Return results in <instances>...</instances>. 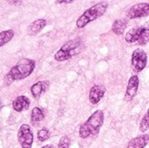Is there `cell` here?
<instances>
[{
    "mask_svg": "<svg viewBox=\"0 0 149 148\" xmlns=\"http://www.w3.org/2000/svg\"><path fill=\"white\" fill-rule=\"evenodd\" d=\"M104 123V113L101 110L95 111L88 120L84 122L79 130V135L81 139H87L90 136H95L99 133Z\"/></svg>",
    "mask_w": 149,
    "mask_h": 148,
    "instance_id": "cell-1",
    "label": "cell"
},
{
    "mask_svg": "<svg viewBox=\"0 0 149 148\" xmlns=\"http://www.w3.org/2000/svg\"><path fill=\"white\" fill-rule=\"evenodd\" d=\"M35 65L36 63L34 60L31 58H22L10 68L6 79L10 82L24 79L32 73Z\"/></svg>",
    "mask_w": 149,
    "mask_h": 148,
    "instance_id": "cell-2",
    "label": "cell"
},
{
    "mask_svg": "<svg viewBox=\"0 0 149 148\" xmlns=\"http://www.w3.org/2000/svg\"><path fill=\"white\" fill-rule=\"evenodd\" d=\"M108 7L107 2H100L87 9L76 21V25L78 28L82 29L89 23L96 20L105 14Z\"/></svg>",
    "mask_w": 149,
    "mask_h": 148,
    "instance_id": "cell-3",
    "label": "cell"
},
{
    "mask_svg": "<svg viewBox=\"0 0 149 148\" xmlns=\"http://www.w3.org/2000/svg\"><path fill=\"white\" fill-rule=\"evenodd\" d=\"M125 40L129 44L137 42L140 45L147 44L149 42V21L130 29L126 34Z\"/></svg>",
    "mask_w": 149,
    "mask_h": 148,
    "instance_id": "cell-4",
    "label": "cell"
},
{
    "mask_svg": "<svg viewBox=\"0 0 149 148\" xmlns=\"http://www.w3.org/2000/svg\"><path fill=\"white\" fill-rule=\"evenodd\" d=\"M82 45L80 38H74L65 43L61 48L55 53L54 58L58 62H62L72 58L77 55L79 51V48Z\"/></svg>",
    "mask_w": 149,
    "mask_h": 148,
    "instance_id": "cell-5",
    "label": "cell"
},
{
    "mask_svg": "<svg viewBox=\"0 0 149 148\" xmlns=\"http://www.w3.org/2000/svg\"><path fill=\"white\" fill-rule=\"evenodd\" d=\"M147 63H148V55L146 51L141 48L135 49L133 51L131 57V65L133 70L135 72H141L147 66Z\"/></svg>",
    "mask_w": 149,
    "mask_h": 148,
    "instance_id": "cell-6",
    "label": "cell"
},
{
    "mask_svg": "<svg viewBox=\"0 0 149 148\" xmlns=\"http://www.w3.org/2000/svg\"><path fill=\"white\" fill-rule=\"evenodd\" d=\"M33 133L31 128L27 124H23L17 132V140L21 148H31L33 144Z\"/></svg>",
    "mask_w": 149,
    "mask_h": 148,
    "instance_id": "cell-7",
    "label": "cell"
},
{
    "mask_svg": "<svg viewBox=\"0 0 149 148\" xmlns=\"http://www.w3.org/2000/svg\"><path fill=\"white\" fill-rule=\"evenodd\" d=\"M149 17L148 3H139L133 5L127 11L128 19L141 18Z\"/></svg>",
    "mask_w": 149,
    "mask_h": 148,
    "instance_id": "cell-8",
    "label": "cell"
},
{
    "mask_svg": "<svg viewBox=\"0 0 149 148\" xmlns=\"http://www.w3.org/2000/svg\"><path fill=\"white\" fill-rule=\"evenodd\" d=\"M139 78L137 75H134L129 79L125 93V100L127 102L131 101L136 96L139 88Z\"/></svg>",
    "mask_w": 149,
    "mask_h": 148,
    "instance_id": "cell-9",
    "label": "cell"
},
{
    "mask_svg": "<svg viewBox=\"0 0 149 148\" xmlns=\"http://www.w3.org/2000/svg\"><path fill=\"white\" fill-rule=\"evenodd\" d=\"M107 89L102 85H94L92 86L89 92V101L93 105L98 104L104 97Z\"/></svg>",
    "mask_w": 149,
    "mask_h": 148,
    "instance_id": "cell-10",
    "label": "cell"
},
{
    "mask_svg": "<svg viewBox=\"0 0 149 148\" xmlns=\"http://www.w3.org/2000/svg\"><path fill=\"white\" fill-rule=\"evenodd\" d=\"M30 104H31V101L28 97L20 95V96H17L14 99V101L12 103V107L15 112L21 113L24 110H28Z\"/></svg>",
    "mask_w": 149,
    "mask_h": 148,
    "instance_id": "cell-11",
    "label": "cell"
},
{
    "mask_svg": "<svg viewBox=\"0 0 149 148\" xmlns=\"http://www.w3.org/2000/svg\"><path fill=\"white\" fill-rule=\"evenodd\" d=\"M46 25V20L44 18H38L30 24L27 28V33L30 36H35L38 34Z\"/></svg>",
    "mask_w": 149,
    "mask_h": 148,
    "instance_id": "cell-12",
    "label": "cell"
},
{
    "mask_svg": "<svg viewBox=\"0 0 149 148\" xmlns=\"http://www.w3.org/2000/svg\"><path fill=\"white\" fill-rule=\"evenodd\" d=\"M149 142V135L148 134H142L139 135L134 139H132L127 146V148H145Z\"/></svg>",
    "mask_w": 149,
    "mask_h": 148,
    "instance_id": "cell-13",
    "label": "cell"
},
{
    "mask_svg": "<svg viewBox=\"0 0 149 148\" xmlns=\"http://www.w3.org/2000/svg\"><path fill=\"white\" fill-rule=\"evenodd\" d=\"M49 87V82L48 81H38L31 85V92L34 98H38L41 96L43 92H45Z\"/></svg>",
    "mask_w": 149,
    "mask_h": 148,
    "instance_id": "cell-14",
    "label": "cell"
},
{
    "mask_svg": "<svg viewBox=\"0 0 149 148\" xmlns=\"http://www.w3.org/2000/svg\"><path fill=\"white\" fill-rule=\"evenodd\" d=\"M127 26V18H120L116 19L112 25V31L116 35H122Z\"/></svg>",
    "mask_w": 149,
    "mask_h": 148,
    "instance_id": "cell-15",
    "label": "cell"
},
{
    "mask_svg": "<svg viewBox=\"0 0 149 148\" xmlns=\"http://www.w3.org/2000/svg\"><path fill=\"white\" fill-rule=\"evenodd\" d=\"M45 119V113L43 110L39 107H34L31 110V121L34 124L37 122H39Z\"/></svg>",
    "mask_w": 149,
    "mask_h": 148,
    "instance_id": "cell-16",
    "label": "cell"
},
{
    "mask_svg": "<svg viewBox=\"0 0 149 148\" xmlns=\"http://www.w3.org/2000/svg\"><path fill=\"white\" fill-rule=\"evenodd\" d=\"M14 37V31L12 30H6L0 32V48L9 43Z\"/></svg>",
    "mask_w": 149,
    "mask_h": 148,
    "instance_id": "cell-17",
    "label": "cell"
},
{
    "mask_svg": "<svg viewBox=\"0 0 149 148\" xmlns=\"http://www.w3.org/2000/svg\"><path fill=\"white\" fill-rule=\"evenodd\" d=\"M149 130V108L148 109L145 115L142 117L140 123V131L142 133H146Z\"/></svg>",
    "mask_w": 149,
    "mask_h": 148,
    "instance_id": "cell-18",
    "label": "cell"
},
{
    "mask_svg": "<svg viewBox=\"0 0 149 148\" xmlns=\"http://www.w3.org/2000/svg\"><path fill=\"white\" fill-rule=\"evenodd\" d=\"M37 137H38V140L41 142H44L45 140H47L49 138H50V132L47 128L45 127H43L42 129H40L38 133H37Z\"/></svg>",
    "mask_w": 149,
    "mask_h": 148,
    "instance_id": "cell-19",
    "label": "cell"
},
{
    "mask_svg": "<svg viewBox=\"0 0 149 148\" xmlns=\"http://www.w3.org/2000/svg\"><path fill=\"white\" fill-rule=\"evenodd\" d=\"M71 145V140L67 136H63L60 138L58 144V148H69Z\"/></svg>",
    "mask_w": 149,
    "mask_h": 148,
    "instance_id": "cell-20",
    "label": "cell"
},
{
    "mask_svg": "<svg viewBox=\"0 0 149 148\" xmlns=\"http://www.w3.org/2000/svg\"><path fill=\"white\" fill-rule=\"evenodd\" d=\"M58 3H73V0H69V1H56Z\"/></svg>",
    "mask_w": 149,
    "mask_h": 148,
    "instance_id": "cell-21",
    "label": "cell"
},
{
    "mask_svg": "<svg viewBox=\"0 0 149 148\" xmlns=\"http://www.w3.org/2000/svg\"><path fill=\"white\" fill-rule=\"evenodd\" d=\"M41 148H55L54 147V146H52V145H46V146H44L43 147Z\"/></svg>",
    "mask_w": 149,
    "mask_h": 148,
    "instance_id": "cell-22",
    "label": "cell"
}]
</instances>
